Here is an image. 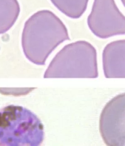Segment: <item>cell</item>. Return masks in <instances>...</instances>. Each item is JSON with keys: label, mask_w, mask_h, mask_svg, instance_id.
I'll return each mask as SVG.
<instances>
[{"label": "cell", "mask_w": 125, "mask_h": 146, "mask_svg": "<svg viewBox=\"0 0 125 146\" xmlns=\"http://www.w3.org/2000/svg\"><path fill=\"white\" fill-rule=\"evenodd\" d=\"M88 25L91 32L101 39L125 33V16L114 0H94Z\"/></svg>", "instance_id": "277c9868"}, {"label": "cell", "mask_w": 125, "mask_h": 146, "mask_svg": "<svg viewBox=\"0 0 125 146\" xmlns=\"http://www.w3.org/2000/svg\"><path fill=\"white\" fill-rule=\"evenodd\" d=\"M20 12L17 0H0V34L7 33L13 27Z\"/></svg>", "instance_id": "52a82bcc"}, {"label": "cell", "mask_w": 125, "mask_h": 146, "mask_svg": "<svg viewBox=\"0 0 125 146\" xmlns=\"http://www.w3.org/2000/svg\"><path fill=\"white\" fill-rule=\"evenodd\" d=\"M125 94H119L108 102L102 111L100 132L105 144L110 146H124Z\"/></svg>", "instance_id": "5b68a950"}, {"label": "cell", "mask_w": 125, "mask_h": 146, "mask_svg": "<svg viewBox=\"0 0 125 146\" xmlns=\"http://www.w3.org/2000/svg\"><path fill=\"white\" fill-rule=\"evenodd\" d=\"M44 139L41 120L31 110L10 105L0 110V143L9 146H38Z\"/></svg>", "instance_id": "7a4b0ae2"}, {"label": "cell", "mask_w": 125, "mask_h": 146, "mask_svg": "<svg viewBox=\"0 0 125 146\" xmlns=\"http://www.w3.org/2000/svg\"><path fill=\"white\" fill-rule=\"evenodd\" d=\"M125 40L110 42L104 49L103 66L106 78H125Z\"/></svg>", "instance_id": "8992f818"}, {"label": "cell", "mask_w": 125, "mask_h": 146, "mask_svg": "<svg viewBox=\"0 0 125 146\" xmlns=\"http://www.w3.org/2000/svg\"><path fill=\"white\" fill-rule=\"evenodd\" d=\"M56 8L72 19H78L86 11L88 0H51Z\"/></svg>", "instance_id": "ba28073f"}, {"label": "cell", "mask_w": 125, "mask_h": 146, "mask_svg": "<svg viewBox=\"0 0 125 146\" xmlns=\"http://www.w3.org/2000/svg\"><path fill=\"white\" fill-rule=\"evenodd\" d=\"M96 50L90 42L79 41L64 46L44 74L45 78H96Z\"/></svg>", "instance_id": "3957f363"}, {"label": "cell", "mask_w": 125, "mask_h": 146, "mask_svg": "<svg viewBox=\"0 0 125 146\" xmlns=\"http://www.w3.org/2000/svg\"><path fill=\"white\" fill-rule=\"evenodd\" d=\"M69 39L67 29L61 19L49 10H40L25 22L22 33V48L29 61L45 65L54 49Z\"/></svg>", "instance_id": "6da1fadb"}]
</instances>
